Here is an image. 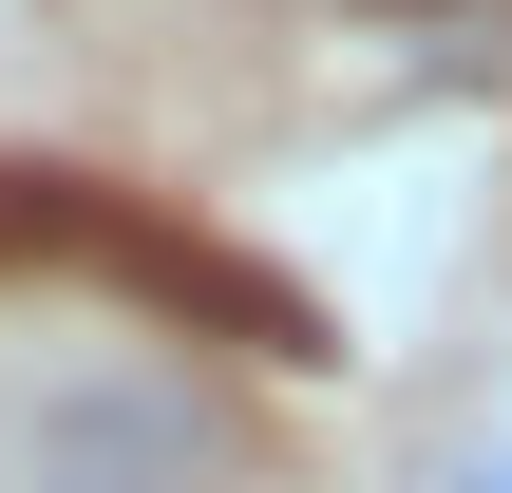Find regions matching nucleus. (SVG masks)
I'll return each mask as SVG.
<instances>
[{
  "label": "nucleus",
  "instance_id": "1",
  "mask_svg": "<svg viewBox=\"0 0 512 493\" xmlns=\"http://www.w3.org/2000/svg\"><path fill=\"white\" fill-rule=\"evenodd\" d=\"M418 493H512V437H475V456H437Z\"/></svg>",
  "mask_w": 512,
  "mask_h": 493
}]
</instances>
